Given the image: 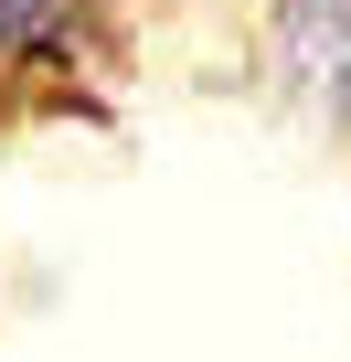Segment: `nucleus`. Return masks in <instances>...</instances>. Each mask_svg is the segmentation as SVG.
Here are the masks:
<instances>
[{
	"instance_id": "nucleus-1",
	"label": "nucleus",
	"mask_w": 351,
	"mask_h": 362,
	"mask_svg": "<svg viewBox=\"0 0 351 362\" xmlns=\"http://www.w3.org/2000/svg\"><path fill=\"white\" fill-rule=\"evenodd\" d=\"M277 64L309 107L351 117V0H277Z\"/></svg>"
},
{
	"instance_id": "nucleus-2",
	"label": "nucleus",
	"mask_w": 351,
	"mask_h": 362,
	"mask_svg": "<svg viewBox=\"0 0 351 362\" xmlns=\"http://www.w3.org/2000/svg\"><path fill=\"white\" fill-rule=\"evenodd\" d=\"M64 22V0H0V54H22V43H43Z\"/></svg>"
}]
</instances>
